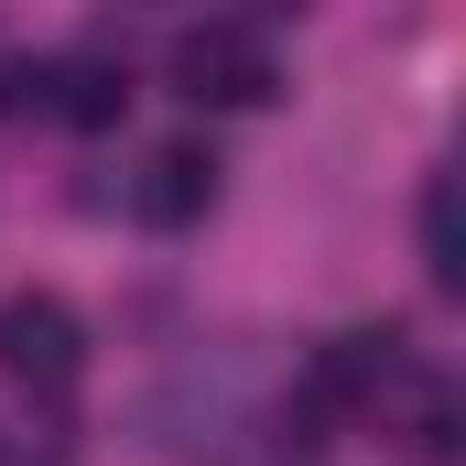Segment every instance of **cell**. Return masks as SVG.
<instances>
[{"label": "cell", "mask_w": 466, "mask_h": 466, "mask_svg": "<svg viewBox=\"0 0 466 466\" xmlns=\"http://www.w3.org/2000/svg\"><path fill=\"white\" fill-rule=\"evenodd\" d=\"M238 423H249V358L238 348L185 358V369L163 380V401H152V434H163L174 456H218V445H238Z\"/></svg>", "instance_id": "6da1fadb"}, {"label": "cell", "mask_w": 466, "mask_h": 466, "mask_svg": "<svg viewBox=\"0 0 466 466\" xmlns=\"http://www.w3.org/2000/svg\"><path fill=\"white\" fill-rule=\"evenodd\" d=\"M174 98H196V109H260L271 98V44L249 22H185L174 33Z\"/></svg>", "instance_id": "7a4b0ae2"}, {"label": "cell", "mask_w": 466, "mask_h": 466, "mask_svg": "<svg viewBox=\"0 0 466 466\" xmlns=\"http://www.w3.org/2000/svg\"><path fill=\"white\" fill-rule=\"evenodd\" d=\"M76 369H87V326L66 293H0V380L55 401V390H76Z\"/></svg>", "instance_id": "3957f363"}, {"label": "cell", "mask_w": 466, "mask_h": 466, "mask_svg": "<svg viewBox=\"0 0 466 466\" xmlns=\"http://www.w3.org/2000/svg\"><path fill=\"white\" fill-rule=\"evenodd\" d=\"M207 207H218V152L207 141H163L141 163V185H130V218L141 228H196Z\"/></svg>", "instance_id": "277c9868"}, {"label": "cell", "mask_w": 466, "mask_h": 466, "mask_svg": "<svg viewBox=\"0 0 466 466\" xmlns=\"http://www.w3.org/2000/svg\"><path fill=\"white\" fill-rule=\"evenodd\" d=\"M44 109L76 119V130H109L119 109H130V66H119L109 44H76V55H55L44 66Z\"/></svg>", "instance_id": "5b68a950"}, {"label": "cell", "mask_w": 466, "mask_h": 466, "mask_svg": "<svg viewBox=\"0 0 466 466\" xmlns=\"http://www.w3.org/2000/svg\"><path fill=\"white\" fill-rule=\"evenodd\" d=\"M401 445H412V466H456V456H466V401H456V380H412Z\"/></svg>", "instance_id": "8992f818"}, {"label": "cell", "mask_w": 466, "mask_h": 466, "mask_svg": "<svg viewBox=\"0 0 466 466\" xmlns=\"http://www.w3.org/2000/svg\"><path fill=\"white\" fill-rule=\"evenodd\" d=\"M423 271H434V293H466V238H456V174H423Z\"/></svg>", "instance_id": "52a82bcc"}, {"label": "cell", "mask_w": 466, "mask_h": 466, "mask_svg": "<svg viewBox=\"0 0 466 466\" xmlns=\"http://www.w3.org/2000/svg\"><path fill=\"white\" fill-rule=\"evenodd\" d=\"M0 466H22V445H11V434H0Z\"/></svg>", "instance_id": "ba28073f"}, {"label": "cell", "mask_w": 466, "mask_h": 466, "mask_svg": "<svg viewBox=\"0 0 466 466\" xmlns=\"http://www.w3.org/2000/svg\"><path fill=\"white\" fill-rule=\"evenodd\" d=\"M0 66H11V44H0Z\"/></svg>", "instance_id": "9c48e42d"}]
</instances>
